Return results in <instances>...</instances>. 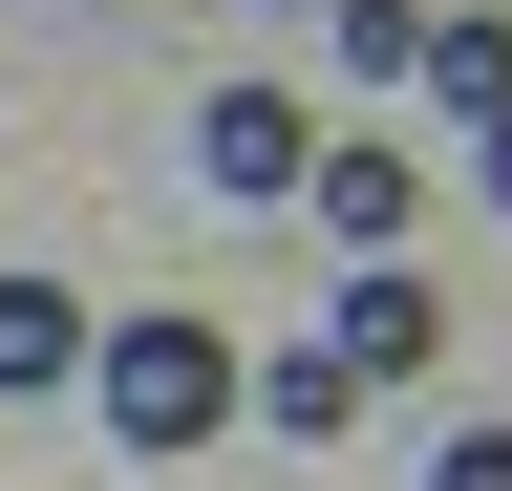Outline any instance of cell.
Wrapping results in <instances>:
<instances>
[{
  "mask_svg": "<svg viewBox=\"0 0 512 491\" xmlns=\"http://www.w3.org/2000/svg\"><path fill=\"white\" fill-rule=\"evenodd\" d=\"M470 193H491V214H512V129H470Z\"/></svg>",
  "mask_w": 512,
  "mask_h": 491,
  "instance_id": "obj_10",
  "label": "cell"
},
{
  "mask_svg": "<svg viewBox=\"0 0 512 491\" xmlns=\"http://www.w3.org/2000/svg\"><path fill=\"white\" fill-rule=\"evenodd\" d=\"M235 406H256V427H299V449H342V427H363V363H342V342H278Z\"/></svg>",
  "mask_w": 512,
  "mask_h": 491,
  "instance_id": "obj_7",
  "label": "cell"
},
{
  "mask_svg": "<svg viewBox=\"0 0 512 491\" xmlns=\"http://www.w3.org/2000/svg\"><path fill=\"white\" fill-rule=\"evenodd\" d=\"M427 491H512V427H448V470Z\"/></svg>",
  "mask_w": 512,
  "mask_h": 491,
  "instance_id": "obj_9",
  "label": "cell"
},
{
  "mask_svg": "<svg viewBox=\"0 0 512 491\" xmlns=\"http://www.w3.org/2000/svg\"><path fill=\"white\" fill-rule=\"evenodd\" d=\"M320 129H299V86H214L192 107V193H299Z\"/></svg>",
  "mask_w": 512,
  "mask_h": 491,
  "instance_id": "obj_3",
  "label": "cell"
},
{
  "mask_svg": "<svg viewBox=\"0 0 512 491\" xmlns=\"http://www.w3.org/2000/svg\"><path fill=\"white\" fill-rule=\"evenodd\" d=\"M278 22H320V0H278Z\"/></svg>",
  "mask_w": 512,
  "mask_h": 491,
  "instance_id": "obj_11",
  "label": "cell"
},
{
  "mask_svg": "<svg viewBox=\"0 0 512 491\" xmlns=\"http://www.w3.org/2000/svg\"><path fill=\"white\" fill-rule=\"evenodd\" d=\"M299 193H320V235H342V257H406V214H427V171L384 150V129H342V150L299 171Z\"/></svg>",
  "mask_w": 512,
  "mask_h": 491,
  "instance_id": "obj_4",
  "label": "cell"
},
{
  "mask_svg": "<svg viewBox=\"0 0 512 491\" xmlns=\"http://www.w3.org/2000/svg\"><path fill=\"white\" fill-rule=\"evenodd\" d=\"M320 43H342V86L384 107V86H406V65H427V0H320Z\"/></svg>",
  "mask_w": 512,
  "mask_h": 491,
  "instance_id": "obj_8",
  "label": "cell"
},
{
  "mask_svg": "<svg viewBox=\"0 0 512 491\" xmlns=\"http://www.w3.org/2000/svg\"><path fill=\"white\" fill-rule=\"evenodd\" d=\"M342 363H363V406L448 363V299H427V257H342Z\"/></svg>",
  "mask_w": 512,
  "mask_h": 491,
  "instance_id": "obj_2",
  "label": "cell"
},
{
  "mask_svg": "<svg viewBox=\"0 0 512 491\" xmlns=\"http://www.w3.org/2000/svg\"><path fill=\"white\" fill-rule=\"evenodd\" d=\"M43 385H86V299H64V278H0V406H43Z\"/></svg>",
  "mask_w": 512,
  "mask_h": 491,
  "instance_id": "obj_6",
  "label": "cell"
},
{
  "mask_svg": "<svg viewBox=\"0 0 512 491\" xmlns=\"http://www.w3.org/2000/svg\"><path fill=\"white\" fill-rule=\"evenodd\" d=\"M86 406H107V449L192 470V449L235 427V342H214V321H86Z\"/></svg>",
  "mask_w": 512,
  "mask_h": 491,
  "instance_id": "obj_1",
  "label": "cell"
},
{
  "mask_svg": "<svg viewBox=\"0 0 512 491\" xmlns=\"http://www.w3.org/2000/svg\"><path fill=\"white\" fill-rule=\"evenodd\" d=\"M406 86H448V129H512V0H448Z\"/></svg>",
  "mask_w": 512,
  "mask_h": 491,
  "instance_id": "obj_5",
  "label": "cell"
}]
</instances>
